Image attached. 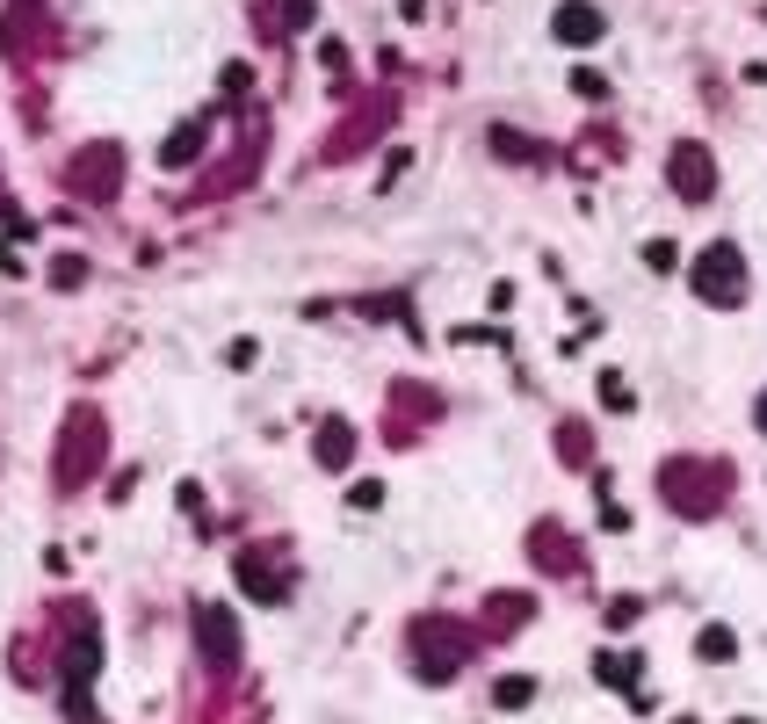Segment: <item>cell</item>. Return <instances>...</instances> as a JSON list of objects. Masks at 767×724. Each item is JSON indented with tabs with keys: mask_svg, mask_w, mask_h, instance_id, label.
Here are the masks:
<instances>
[{
	"mask_svg": "<svg viewBox=\"0 0 767 724\" xmlns=\"http://www.w3.org/2000/svg\"><path fill=\"white\" fill-rule=\"evenodd\" d=\"M536 696V681H500V710H514V703H529Z\"/></svg>",
	"mask_w": 767,
	"mask_h": 724,
	"instance_id": "cell-4",
	"label": "cell"
},
{
	"mask_svg": "<svg viewBox=\"0 0 767 724\" xmlns=\"http://www.w3.org/2000/svg\"><path fill=\"white\" fill-rule=\"evenodd\" d=\"M702 290H710V297H731V290H739V254H731V247H710V254H702Z\"/></svg>",
	"mask_w": 767,
	"mask_h": 724,
	"instance_id": "cell-2",
	"label": "cell"
},
{
	"mask_svg": "<svg viewBox=\"0 0 767 724\" xmlns=\"http://www.w3.org/2000/svg\"><path fill=\"white\" fill-rule=\"evenodd\" d=\"M196 630H203V652L218 659V667H232L239 659V623L225 609H196Z\"/></svg>",
	"mask_w": 767,
	"mask_h": 724,
	"instance_id": "cell-1",
	"label": "cell"
},
{
	"mask_svg": "<svg viewBox=\"0 0 767 724\" xmlns=\"http://www.w3.org/2000/svg\"><path fill=\"white\" fill-rule=\"evenodd\" d=\"M558 37L565 44H594L601 37V8H558Z\"/></svg>",
	"mask_w": 767,
	"mask_h": 724,
	"instance_id": "cell-3",
	"label": "cell"
},
{
	"mask_svg": "<svg viewBox=\"0 0 767 724\" xmlns=\"http://www.w3.org/2000/svg\"><path fill=\"white\" fill-rule=\"evenodd\" d=\"M760 420H767V406H760Z\"/></svg>",
	"mask_w": 767,
	"mask_h": 724,
	"instance_id": "cell-5",
	"label": "cell"
}]
</instances>
